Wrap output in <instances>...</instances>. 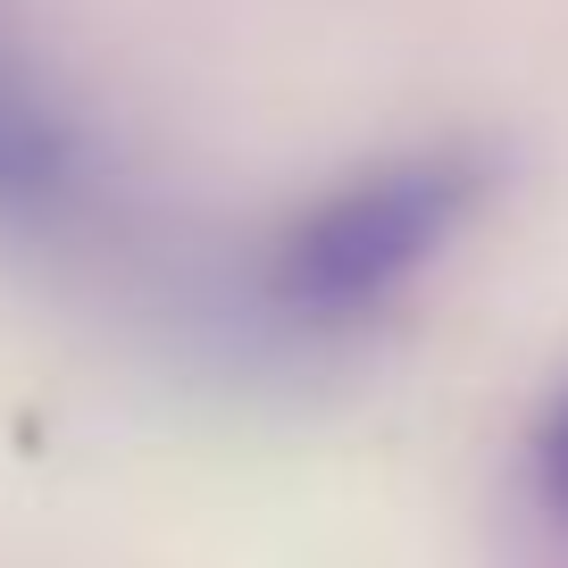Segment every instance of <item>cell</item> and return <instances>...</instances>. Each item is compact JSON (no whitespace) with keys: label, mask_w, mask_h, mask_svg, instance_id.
<instances>
[{"label":"cell","mask_w":568,"mask_h":568,"mask_svg":"<svg viewBox=\"0 0 568 568\" xmlns=\"http://www.w3.org/2000/svg\"><path fill=\"white\" fill-rule=\"evenodd\" d=\"M485 193H494V160L477 142H418L352 168L267 226L251 260V310L310 343L359 335L435 276V260L468 234Z\"/></svg>","instance_id":"1"},{"label":"cell","mask_w":568,"mask_h":568,"mask_svg":"<svg viewBox=\"0 0 568 568\" xmlns=\"http://www.w3.org/2000/svg\"><path fill=\"white\" fill-rule=\"evenodd\" d=\"M535 494L551 501V518H568V385L551 393L544 426H535Z\"/></svg>","instance_id":"3"},{"label":"cell","mask_w":568,"mask_h":568,"mask_svg":"<svg viewBox=\"0 0 568 568\" xmlns=\"http://www.w3.org/2000/svg\"><path fill=\"white\" fill-rule=\"evenodd\" d=\"M118 168L92 118L68 101L34 42L0 26V243L18 251H101L118 243Z\"/></svg>","instance_id":"2"}]
</instances>
